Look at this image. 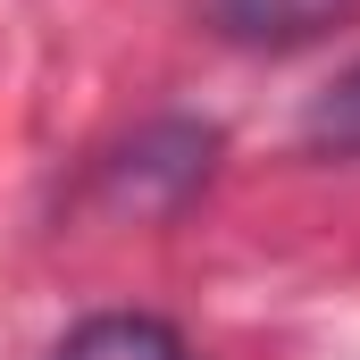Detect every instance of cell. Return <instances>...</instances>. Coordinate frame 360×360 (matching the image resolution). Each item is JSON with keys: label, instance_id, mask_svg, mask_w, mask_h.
Returning <instances> with one entry per match:
<instances>
[{"label": "cell", "instance_id": "obj_1", "mask_svg": "<svg viewBox=\"0 0 360 360\" xmlns=\"http://www.w3.org/2000/svg\"><path fill=\"white\" fill-rule=\"evenodd\" d=\"M218 25L235 42H260V51H293V42H319L335 34L344 17H360V0H210Z\"/></svg>", "mask_w": 360, "mask_h": 360}, {"label": "cell", "instance_id": "obj_2", "mask_svg": "<svg viewBox=\"0 0 360 360\" xmlns=\"http://www.w3.org/2000/svg\"><path fill=\"white\" fill-rule=\"evenodd\" d=\"M51 360H184L176 327L143 319V310H109V319H84Z\"/></svg>", "mask_w": 360, "mask_h": 360}, {"label": "cell", "instance_id": "obj_3", "mask_svg": "<svg viewBox=\"0 0 360 360\" xmlns=\"http://www.w3.org/2000/svg\"><path fill=\"white\" fill-rule=\"evenodd\" d=\"M302 134H310V151H335V160H360V68H344L335 84H327L319 101H310Z\"/></svg>", "mask_w": 360, "mask_h": 360}]
</instances>
